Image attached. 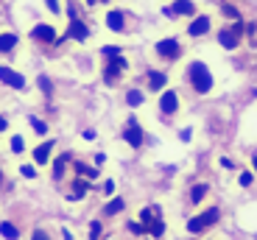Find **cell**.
I'll use <instances>...</instances> for the list:
<instances>
[{
    "label": "cell",
    "instance_id": "6da1fadb",
    "mask_svg": "<svg viewBox=\"0 0 257 240\" xmlns=\"http://www.w3.org/2000/svg\"><path fill=\"white\" fill-rule=\"evenodd\" d=\"M187 78H190L193 90L199 92V95H207L212 90V73L207 70L204 62H190L187 65Z\"/></svg>",
    "mask_w": 257,
    "mask_h": 240
},
{
    "label": "cell",
    "instance_id": "7a4b0ae2",
    "mask_svg": "<svg viewBox=\"0 0 257 240\" xmlns=\"http://www.w3.org/2000/svg\"><path fill=\"white\" fill-rule=\"evenodd\" d=\"M218 218H221V209L218 207H210V209H204L201 215H196V218L187 221V232H190V234H201L204 229H210L212 223H218Z\"/></svg>",
    "mask_w": 257,
    "mask_h": 240
},
{
    "label": "cell",
    "instance_id": "3957f363",
    "mask_svg": "<svg viewBox=\"0 0 257 240\" xmlns=\"http://www.w3.org/2000/svg\"><path fill=\"white\" fill-rule=\"evenodd\" d=\"M128 70V62L123 56H109L106 59V65H103V81L106 84H115L117 78H120V73Z\"/></svg>",
    "mask_w": 257,
    "mask_h": 240
},
{
    "label": "cell",
    "instance_id": "277c9868",
    "mask_svg": "<svg viewBox=\"0 0 257 240\" xmlns=\"http://www.w3.org/2000/svg\"><path fill=\"white\" fill-rule=\"evenodd\" d=\"M157 56L168 59V62H174V59H179V56H182V45H179V39H176V37L160 39V42H157Z\"/></svg>",
    "mask_w": 257,
    "mask_h": 240
},
{
    "label": "cell",
    "instance_id": "5b68a950",
    "mask_svg": "<svg viewBox=\"0 0 257 240\" xmlns=\"http://www.w3.org/2000/svg\"><path fill=\"white\" fill-rule=\"evenodd\" d=\"M90 37V28H87V23L78 17H73L70 23H67V31L62 34V42L64 39H76V42H84V39Z\"/></svg>",
    "mask_w": 257,
    "mask_h": 240
},
{
    "label": "cell",
    "instance_id": "8992f818",
    "mask_svg": "<svg viewBox=\"0 0 257 240\" xmlns=\"http://www.w3.org/2000/svg\"><path fill=\"white\" fill-rule=\"evenodd\" d=\"M0 81L6 87H12V90H26L28 87V81L23 76H20L17 70H12L9 65H0Z\"/></svg>",
    "mask_w": 257,
    "mask_h": 240
},
{
    "label": "cell",
    "instance_id": "52a82bcc",
    "mask_svg": "<svg viewBox=\"0 0 257 240\" xmlns=\"http://www.w3.org/2000/svg\"><path fill=\"white\" fill-rule=\"evenodd\" d=\"M165 17H196L193 0H174V6H165Z\"/></svg>",
    "mask_w": 257,
    "mask_h": 240
},
{
    "label": "cell",
    "instance_id": "ba28073f",
    "mask_svg": "<svg viewBox=\"0 0 257 240\" xmlns=\"http://www.w3.org/2000/svg\"><path fill=\"white\" fill-rule=\"evenodd\" d=\"M123 140H126L132 148H140L143 145V129H140V123H137V117H128L126 129H123Z\"/></svg>",
    "mask_w": 257,
    "mask_h": 240
},
{
    "label": "cell",
    "instance_id": "9c48e42d",
    "mask_svg": "<svg viewBox=\"0 0 257 240\" xmlns=\"http://www.w3.org/2000/svg\"><path fill=\"white\" fill-rule=\"evenodd\" d=\"M31 39H34V42H42V45H53L59 37H56V28L48 26V23H42V26H34L31 28Z\"/></svg>",
    "mask_w": 257,
    "mask_h": 240
},
{
    "label": "cell",
    "instance_id": "30bf717a",
    "mask_svg": "<svg viewBox=\"0 0 257 240\" xmlns=\"http://www.w3.org/2000/svg\"><path fill=\"white\" fill-rule=\"evenodd\" d=\"M53 148H56V143L53 140H45V143H39L37 148H34V162L39 165V168H45L48 162H51V154H53Z\"/></svg>",
    "mask_w": 257,
    "mask_h": 240
},
{
    "label": "cell",
    "instance_id": "8fae6325",
    "mask_svg": "<svg viewBox=\"0 0 257 240\" xmlns=\"http://www.w3.org/2000/svg\"><path fill=\"white\" fill-rule=\"evenodd\" d=\"M160 112L162 115H174V112H179V95H176V90H162Z\"/></svg>",
    "mask_w": 257,
    "mask_h": 240
},
{
    "label": "cell",
    "instance_id": "7c38bea8",
    "mask_svg": "<svg viewBox=\"0 0 257 240\" xmlns=\"http://www.w3.org/2000/svg\"><path fill=\"white\" fill-rule=\"evenodd\" d=\"M218 45L226 48V51H235L240 45V37L232 28H218Z\"/></svg>",
    "mask_w": 257,
    "mask_h": 240
},
{
    "label": "cell",
    "instance_id": "4fadbf2b",
    "mask_svg": "<svg viewBox=\"0 0 257 240\" xmlns=\"http://www.w3.org/2000/svg\"><path fill=\"white\" fill-rule=\"evenodd\" d=\"M103 23H106V28H109V31H115V34H123V31H126V14L117 12V9L106 14V20H103Z\"/></svg>",
    "mask_w": 257,
    "mask_h": 240
},
{
    "label": "cell",
    "instance_id": "5bb4252c",
    "mask_svg": "<svg viewBox=\"0 0 257 240\" xmlns=\"http://www.w3.org/2000/svg\"><path fill=\"white\" fill-rule=\"evenodd\" d=\"M210 23H212V20L207 17V14H201V17H193V23L187 26V34H190V37H204V34L210 31Z\"/></svg>",
    "mask_w": 257,
    "mask_h": 240
},
{
    "label": "cell",
    "instance_id": "9a60e30c",
    "mask_svg": "<svg viewBox=\"0 0 257 240\" xmlns=\"http://www.w3.org/2000/svg\"><path fill=\"white\" fill-rule=\"evenodd\" d=\"M17 45H20V34H14V31L0 34V53H12Z\"/></svg>",
    "mask_w": 257,
    "mask_h": 240
},
{
    "label": "cell",
    "instance_id": "2e32d148",
    "mask_svg": "<svg viewBox=\"0 0 257 240\" xmlns=\"http://www.w3.org/2000/svg\"><path fill=\"white\" fill-rule=\"evenodd\" d=\"M165 84H168V76H165V73H160V70H151V73H148V90H151V92L165 90Z\"/></svg>",
    "mask_w": 257,
    "mask_h": 240
},
{
    "label": "cell",
    "instance_id": "e0dca14e",
    "mask_svg": "<svg viewBox=\"0 0 257 240\" xmlns=\"http://www.w3.org/2000/svg\"><path fill=\"white\" fill-rule=\"evenodd\" d=\"M87 190H90V184L84 182V179H73V193L67 195V201H78L81 195H87Z\"/></svg>",
    "mask_w": 257,
    "mask_h": 240
},
{
    "label": "cell",
    "instance_id": "ac0fdd59",
    "mask_svg": "<svg viewBox=\"0 0 257 240\" xmlns=\"http://www.w3.org/2000/svg\"><path fill=\"white\" fill-rule=\"evenodd\" d=\"M0 234L6 240H20V226L12 221H0Z\"/></svg>",
    "mask_w": 257,
    "mask_h": 240
},
{
    "label": "cell",
    "instance_id": "d6986e66",
    "mask_svg": "<svg viewBox=\"0 0 257 240\" xmlns=\"http://www.w3.org/2000/svg\"><path fill=\"white\" fill-rule=\"evenodd\" d=\"M126 209V201L123 198H112L109 204H103V215H117V212H123Z\"/></svg>",
    "mask_w": 257,
    "mask_h": 240
},
{
    "label": "cell",
    "instance_id": "ffe728a7",
    "mask_svg": "<svg viewBox=\"0 0 257 240\" xmlns=\"http://www.w3.org/2000/svg\"><path fill=\"white\" fill-rule=\"evenodd\" d=\"M70 159V154H64V156H59L56 162H53V179H62L64 176V162Z\"/></svg>",
    "mask_w": 257,
    "mask_h": 240
},
{
    "label": "cell",
    "instance_id": "44dd1931",
    "mask_svg": "<svg viewBox=\"0 0 257 240\" xmlns=\"http://www.w3.org/2000/svg\"><path fill=\"white\" fill-rule=\"evenodd\" d=\"M146 232H151V234H154V237H160V234L165 232V223H162L160 218H154V221H151V223H146Z\"/></svg>",
    "mask_w": 257,
    "mask_h": 240
},
{
    "label": "cell",
    "instance_id": "7402d4cb",
    "mask_svg": "<svg viewBox=\"0 0 257 240\" xmlns=\"http://www.w3.org/2000/svg\"><path fill=\"white\" fill-rule=\"evenodd\" d=\"M126 104L128 106H140L143 104V92L140 90H128L126 92Z\"/></svg>",
    "mask_w": 257,
    "mask_h": 240
},
{
    "label": "cell",
    "instance_id": "603a6c76",
    "mask_svg": "<svg viewBox=\"0 0 257 240\" xmlns=\"http://www.w3.org/2000/svg\"><path fill=\"white\" fill-rule=\"evenodd\" d=\"M28 123H31L34 126V131H37V134H48V123H45V120H39V117H28Z\"/></svg>",
    "mask_w": 257,
    "mask_h": 240
},
{
    "label": "cell",
    "instance_id": "cb8c5ba5",
    "mask_svg": "<svg viewBox=\"0 0 257 240\" xmlns=\"http://www.w3.org/2000/svg\"><path fill=\"white\" fill-rule=\"evenodd\" d=\"M9 145H12L14 154H23V151H26V140H23L20 134H14V137H12V143H9Z\"/></svg>",
    "mask_w": 257,
    "mask_h": 240
},
{
    "label": "cell",
    "instance_id": "d4e9b609",
    "mask_svg": "<svg viewBox=\"0 0 257 240\" xmlns=\"http://www.w3.org/2000/svg\"><path fill=\"white\" fill-rule=\"evenodd\" d=\"M76 170H78V173H87V176H90V179H98V168H90V165H84V162H76Z\"/></svg>",
    "mask_w": 257,
    "mask_h": 240
},
{
    "label": "cell",
    "instance_id": "484cf974",
    "mask_svg": "<svg viewBox=\"0 0 257 240\" xmlns=\"http://www.w3.org/2000/svg\"><path fill=\"white\" fill-rule=\"evenodd\" d=\"M221 14H224V17H229V20H240V12L235 6H229V3H224V6H221Z\"/></svg>",
    "mask_w": 257,
    "mask_h": 240
},
{
    "label": "cell",
    "instance_id": "4316f807",
    "mask_svg": "<svg viewBox=\"0 0 257 240\" xmlns=\"http://www.w3.org/2000/svg\"><path fill=\"white\" fill-rule=\"evenodd\" d=\"M37 84L42 87V92H45L48 98L53 95V84H51V78H48V76H39V81H37Z\"/></svg>",
    "mask_w": 257,
    "mask_h": 240
},
{
    "label": "cell",
    "instance_id": "83f0119b",
    "mask_svg": "<svg viewBox=\"0 0 257 240\" xmlns=\"http://www.w3.org/2000/svg\"><path fill=\"white\" fill-rule=\"evenodd\" d=\"M204 195H207V184H199V187H193L190 198H193V201H201V198H204Z\"/></svg>",
    "mask_w": 257,
    "mask_h": 240
},
{
    "label": "cell",
    "instance_id": "f1b7e54d",
    "mask_svg": "<svg viewBox=\"0 0 257 240\" xmlns=\"http://www.w3.org/2000/svg\"><path fill=\"white\" fill-rule=\"evenodd\" d=\"M101 56H103V59H109V56H120V48H115V45H103V48H101Z\"/></svg>",
    "mask_w": 257,
    "mask_h": 240
},
{
    "label": "cell",
    "instance_id": "f546056e",
    "mask_svg": "<svg viewBox=\"0 0 257 240\" xmlns=\"http://www.w3.org/2000/svg\"><path fill=\"white\" fill-rule=\"evenodd\" d=\"M238 182H240V187H249V184L254 182V176H251L249 170H243V173H240V179H238Z\"/></svg>",
    "mask_w": 257,
    "mask_h": 240
},
{
    "label": "cell",
    "instance_id": "4dcf8cb0",
    "mask_svg": "<svg viewBox=\"0 0 257 240\" xmlns=\"http://www.w3.org/2000/svg\"><path fill=\"white\" fill-rule=\"evenodd\" d=\"M20 173L26 176V179H37V168H31V165H23V168H20Z\"/></svg>",
    "mask_w": 257,
    "mask_h": 240
},
{
    "label": "cell",
    "instance_id": "1f68e13d",
    "mask_svg": "<svg viewBox=\"0 0 257 240\" xmlns=\"http://www.w3.org/2000/svg\"><path fill=\"white\" fill-rule=\"evenodd\" d=\"M45 6L51 9V14H62V3L59 0H45Z\"/></svg>",
    "mask_w": 257,
    "mask_h": 240
},
{
    "label": "cell",
    "instance_id": "d6a6232c",
    "mask_svg": "<svg viewBox=\"0 0 257 240\" xmlns=\"http://www.w3.org/2000/svg\"><path fill=\"white\" fill-rule=\"evenodd\" d=\"M98 234H101V221H92L90 223V237L98 240Z\"/></svg>",
    "mask_w": 257,
    "mask_h": 240
},
{
    "label": "cell",
    "instance_id": "836d02e7",
    "mask_svg": "<svg viewBox=\"0 0 257 240\" xmlns=\"http://www.w3.org/2000/svg\"><path fill=\"white\" fill-rule=\"evenodd\" d=\"M128 229H132L135 234H146V226H143V223H137V221H128Z\"/></svg>",
    "mask_w": 257,
    "mask_h": 240
},
{
    "label": "cell",
    "instance_id": "e575fe53",
    "mask_svg": "<svg viewBox=\"0 0 257 240\" xmlns=\"http://www.w3.org/2000/svg\"><path fill=\"white\" fill-rule=\"evenodd\" d=\"M31 240H51V237H48V232H42V229H37V232L31 234Z\"/></svg>",
    "mask_w": 257,
    "mask_h": 240
},
{
    "label": "cell",
    "instance_id": "d590c367",
    "mask_svg": "<svg viewBox=\"0 0 257 240\" xmlns=\"http://www.w3.org/2000/svg\"><path fill=\"white\" fill-rule=\"evenodd\" d=\"M103 193H106V195L115 193V182H106V184H103Z\"/></svg>",
    "mask_w": 257,
    "mask_h": 240
},
{
    "label": "cell",
    "instance_id": "8d00e7d4",
    "mask_svg": "<svg viewBox=\"0 0 257 240\" xmlns=\"http://www.w3.org/2000/svg\"><path fill=\"white\" fill-rule=\"evenodd\" d=\"M6 129H9V120H6L3 115H0V131H6Z\"/></svg>",
    "mask_w": 257,
    "mask_h": 240
},
{
    "label": "cell",
    "instance_id": "74e56055",
    "mask_svg": "<svg viewBox=\"0 0 257 240\" xmlns=\"http://www.w3.org/2000/svg\"><path fill=\"white\" fill-rule=\"evenodd\" d=\"M98 3H109V0H87V6H98Z\"/></svg>",
    "mask_w": 257,
    "mask_h": 240
},
{
    "label": "cell",
    "instance_id": "f35d334b",
    "mask_svg": "<svg viewBox=\"0 0 257 240\" xmlns=\"http://www.w3.org/2000/svg\"><path fill=\"white\" fill-rule=\"evenodd\" d=\"M254 170H257V156H254Z\"/></svg>",
    "mask_w": 257,
    "mask_h": 240
},
{
    "label": "cell",
    "instance_id": "ab89813d",
    "mask_svg": "<svg viewBox=\"0 0 257 240\" xmlns=\"http://www.w3.org/2000/svg\"><path fill=\"white\" fill-rule=\"evenodd\" d=\"M0 182H3V173H0Z\"/></svg>",
    "mask_w": 257,
    "mask_h": 240
}]
</instances>
